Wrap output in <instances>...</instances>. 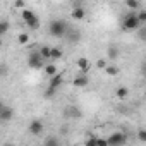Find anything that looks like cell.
<instances>
[{"mask_svg": "<svg viewBox=\"0 0 146 146\" xmlns=\"http://www.w3.org/2000/svg\"><path fill=\"white\" fill-rule=\"evenodd\" d=\"M62 83H64V76L60 74V72H58L57 76L50 78V81H48V86H50V88H53V90H58V88L62 86Z\"/></svg>", "mask_w": 146, "mask_h": 146, "instance_id": "7c38bea8", "label": "cell"}, {"mask_svg": "<svg viewBox=\"0 0 146 146\" xmlns=\"http://www.w3.org/2000/svg\"><path fill=\"white\" fill-rule=\"evenodd\" d=\"M137 17H139V21H141V24L146 26V9H141V11L137 12Z\"/></svg>", "mask_w": 146, "mask_h": 146, "instance_id": "484cf974", "label": "cell"}, {"mask_svg": "<svg viewBox=\"0 0 146 146\" xmlns=\"http://www.w3.org/2000/svg\"><path fill=\"white\" fill-rule=\"evenodd\" d=\"M141 26H143V24H141V21H139V17H137V12H129V14H125L124 21H122V31H127V33L137 31Z\"/></svg>", "mask_w": 146, "mask_h": 146, "instance_id": "7a4b0ae2", "label": "cell"}, {"mask_svg": "<svg viewBox=\"0 0 146 146\" xmlns=\"http://www.w3.org/2000/svg\"><path fill=\"white\" fill-rule=\"evenodd\" d=\"M96 146H108L107 137H96Z\"/></svg>", "mask_w": 146, "mask_h": 146, "instance_id": "f1b7e54d", "label": "cell"}, {"mask_svg": "<svg viewBox=\"0 0 146 146\" xmlns=\"http://www.w3.org/2000/svg\"><path fill=\"white\" fill-rule=\"evenodd\" d=\"M141 72H143V76L146 78V60H144V62L141 64Z\"/></svg>", "mask_w": 146, "mask_h": 146, "instance_id": "1f68e13d", "label": "cell"}, {"mask_svg": "<svg viewBox=\"0 0 146 146\" xmlns=\"http://www.w3.org/2000/svg\"><path fill=\"white\" fill-rule=\"evenodd\" d=\"M119 55H120V50H119L117 45H110V46L107 48V58H108V60H117Z\"/></svg>", "mask_w": 146, "mask_h": 146, "instance_id": "4fadbf2b", "label": "cell"}, {"mask_svg": "<svg viewBox=\"0 0 146 146\" xmlns=\"http://www.w3.org/2000/svg\"><path fill=\"white\" fill-rule=\"evenodd\" d=\"M28 41H29V35L28 33H19L17 35V43L19 45H26Z\"/></svg>", "mask_w": 146, "mask_h": 146, "instance_id": "603a6c76", "label": "cell"}, {"mask_svg": "<svg viewBox=\"0 0 146 146\" xmlns=\"http://www.w3.org/2000/svg\"><path fill=\"white\" fill-rule=\"evenodd\" d=\"M88 83H90V79H88L86 74H79V76H76L72 79V84L76 88H84V86H88Z\"/></svg>", "mask_w": 146, "mask_h": 146, "instance_id": "8fae6325", "label": "cell"}, {"mask_svg": "<svg viewBox=\"0 0 146 146\" xmlns=\"http://www.w3.org/2000/svg\"><path fill=\"white\" fill-rule=\"evenodd\" d=\"M41 146H43V144H41Z\"/></svg>", "mask_w": 146, "mask_h": 146, "instance_id": "d590c367", "label": "cell"}, {"mask_svg": "<svg viewBox=\"0 0 146 146\" xmlns=\"http://www.w3.org/2000/svg\"><path fill=\"white\" fill-rule=\"evenodd\" d=\"M84 146H96V137H95V136H90V139L86 141Z\"/></svg>", "mask_w": 146, "mask_h": 146, "instance_id": "f546056e", "label": "cell"}, {"mask_svg": "<svg viewBox=\"0 0 146 146\" xmlns=\"http://www.w3.org/2000/svg\"><path fill=\"white\" fill-rule=\"evenodd\" d=\"M105 72H107L108 76H117L119 72H120V69H119L117 65H112V64H108V67L105 69Z\"/></svg>", "mask_w": 146, "mask_h": 146, "instance_id": "44dd1931", "label": "cell"}, {"mask_svg": "<svg viewBox=\"0 0 146 146\" xmlns=\"http://www.w3.org/2000/svg\"><path fill=\"white\" fill-rule=\"evenodd\" d=\"M21 17H23V21L26 23V26H28L29 29H38V28H40V19H38V16H36L33 11H29V9L23 11Z\"/></svg>", "mask_w": 146, "mask_h": 146, "instance_id": "3957f363", "label": "cell"}, {"mask_svg": "<svg viewBox=\"0 0 146 146\" xmlns=\"http://www.w3.org/2000/svg\"><path fill=\"white\" fill-rule=\"evenodd\" d=\"M115 96H117L119 100H125V98L129 96V90H127L125 86H119V88L115 90Z\"/></svg>", "mask_w": 146, "mask_h": 146, "instance_id": "d6986e66", "label": "cell"}, {"mask_svg": "<svg viewBox=\"0 0 146 146\" xmlns=\"http://www.w3.org/2000/svg\"><path fill=\"white\" fill-rule=\"evenodd\" d=\"M67 31H69V24L62 19H53L48 24V33L53 38H65Z\"/></svg>", "mask_w": 146, "mask_h": 146, "instance_id": "6da1fadb", "label": "cell"}, {"mask_svg": "<svg viewBox=\"0 0 146 146\" xmlns=\"http://www.w3.org/2000/svg\"><path fill=\"white\" fill-rule=\"evenodd\" d=\"M107 141H108V146H124L127 143V134L117 131V132H112L107 137Z\"/></svg>", "mask_w": 146, "mask_h": 146, "instance_id": "5b68a950", "label": "cell"}, {"mask_svg": "<svg viewBox=\"0 0 146 146\" xmlns=\"http://www.w3.org/2000/svg\"><path fill=\"white\" fill-rule=\"evenodd\" d=\"M124 5H125L127 9H131L132 12H139V11H141V2H137V0H125Z\"/></svg>", "mask_w": 146, "mask_h": 146, "instance_id": "2e32d148", "label": "cell"}, {"mask_svg": "<svg viewBox=\"0 0 146 146\" xmlns=\"http://www.w3.org/2000/svg\"><path fill=\"white\" fill-rule=\"evenodd\" d=\"M45 60L40 55V52H31L28 53V67L29 69H45Z\"/></svg>", "mask_w": 146, "mask_h": 146, "instance_id": "277c9868", "label": "cell"}, {"mask_svg": "<svg viewBox=\"0 0 146 146\" xmlns=\"http://www.w3.org/2000/svg\"><path fill=\"white\" fill-rule=\"evenodd\" d=\"M55 93H57V90H53V88H50V86H48V88H46V91H45V98H52Z\"/></svg>", "mask_w": 146, "mask_h": 146, "instance_id": "83f0119b", "label": "cell"}, {"mask_svg": "<svg viewBox=\"0 0 146 146\" xmlns=\"http://www.w3.org/2000/svg\"><path fill=\"white\" fill-rule=\"evenodd\" d=\"M43 146H62V143L57 136H46L43 141Z\"/></svg>", "mask_w": 146, "mask_h": 146, "instance_id": "e0dca14e", "label": "cell"}, {"mask_svg": "<svg viewBox=\"0 0 146 146\" xmlns=\"http://www.w3.org/2000/svg\"><path fill=\"white\" fill-rule=\"evenodd\" d=\"M78 69H79V74H86V72L90 70V60L81 57L78 58Z\"/></svg>", "mask_w": 146, "mask_h": 146, "instance_id": "5bb4252c", "label": "cell"}, {"mask_svg": "<svg viewBox=\"0 0 146 146\" xmlns=\"http://www.w3.org/2000/svg\"><path fill=\"white\" fill-rule=\"evenodd\" d=\"M144 79H146V78H144Z\"/></svg>", "mask_w": 146, "mask_h": 146, "instance_id": "e575fe53", "label": "cell"}, {"mask_svg": "<svg viewBox=\"0 0 146 146\" xmlns=\"http://www.w3.org/2000/svg\"><path fill=\"white\" fill-rule=\"evenodd\" d=\"M62 55H64L62 48H58V46H52V60H58V58H62Z\"/></svg>", "mask_w": 146, "mask_h": 146, "instance_id": "ffe728a7", "label": "cell"}, {"mask_svg": "<svg viewBox=\"0 0 146 146\" xmlns=\"http://www.w3.org/2000/svg\"><path fill=\"white\" fill-rule=\"evenodd\" d=\"M136 136H137V139H139L141 143H146V129H139Z\"/></svg>", "mask_w": 146, "mask_h": 146, "instance_id": "4316f807", "label": "cell"}, {"mask_svg": "<svg viewBox=\"0 0 146 146\" xmlns=\"http://www.w3.org/2000/svg\"><path fill=\"white\" fill-rule=\"evenodd\" d=\"M4 146H14V144H11V143H7V144H4Z\"/></svg>", "mask_w": 146, "mask_h": 146, "instance_id": "836d02e7", "label": "cell"}, {"mask_svg": "<svg viewBox=\"0 0 146 146\" xmlns=\"http://www.w3.org/2000/svg\"><path fill=\"white\" fill-rule=\"evenodd\" d=\"M108 67V62H107V58H98L96 60V69H107Z\"/></svg>", "mask_w": 146, "mask_h": 146, "instance_id": "d4e9b609", "label": "cell"}, {"mask_svg": "<svg viewBox=\"0 0 146 146\" xmlns=\"http://www.w3.org/2000/svg\"><path fill=\"white\" fill-rule=\"evenodd\" d=\"M81 115H83V112H81L78 107H74V105H67V107L64 108V117L69 119V120H70V119H79Z\"/></svg>", "mask_w": 146, "mask_h": 146, "instance_id": "ba28073f", "label": "cell"}, {"mask_svg": "<svg viewBox=\"0 0 146 146\" xmlns=\"http://www.w3.org/2000/svg\"><path fill=\"white\" fill-rule=\"evenodd\" d=\"M65 40H67L69 43H72V45L79 43V41H81V31H79L78 28H74V26H69V31H67V35H65Z\"/></svg>", "mask_w": 146, "mask_h": 146, "instance_id": "52a82bcc", "label": "cell"}, {"mask_svg": "<svg viewBox=\"0 0 146 146\" xmlns=\"http://www.w3.org/2000/svg\"><path fill=\"white\" fill-rule=\"evenodd\" d=\"M28 131H29V134H33V136H41L43 131H45V125H43L41 120L35 119V120H31V122L28 124Z\"/></svg>", "mask_w": 146, "mask_h": 146, "instance_id": "8992f818", "label": "cell"}, {"mask_svg": "<svg viewBox=\"0 0 146 146\" xmlns=\"http://www.w3.org/2000/svg\"><path fill=\"white\" fill-rule=\"evenodd\" d=\"M14 7H16V9H24L26 4L23 2V0H17V2H14ZM24 11H26V9H24Z\"/></svg>", "mask_w": 146, "mask_h": 146, "instance_id": "4dcf8cb0", "label": "cell"}, {"mask_svg": "<svg viewBox=\"0 0 146 146\" xmlns=\"http://www.w3.org/2000/svg\"><path fill=\"white\" fill-rule=\"evenodd\" d=\"M43 70H45V74H46L48 78H53V76H57V74H58V67H57L55 64H46Z\"/></svg>", "mask_w": 146, "mask_h": 146, "instance_id": "9a60e30c", "label": "cell"}, {"mask_svg": "<svg viewBox=\"0 0 146 146\" xmlns=\"http://www.w3.org/2000/svg\"><path fill=\"white\" fill-rule=\"evenodd\" d=\"M12 119H14V108H11L7 105L0 107V120H2V122H9Z\"/></svg>", "mask_w": 146, "mask_h": 146, "instance_id": "9c48e42d", "label": "cell"}, {"mask_svg": "<svg viewBox=\"0 0 146 146\" xmlns=\"http://www.w3.org/2000/svg\"><path fill=\"white\" fill-rule=\"evenodd\" d=\"M70 16H72V19H76V21H83L86 17V11H84L83 4H74V9H72Z\"/></svg>", "mask_w": 146, "mask_h": 146, "instance_id": "30bf717a", "label": "cell"}, {"mask_svg": "<svg viewBox=\"0 0 146 146\" xmlns=\"http://www.w3.org/2000/svg\"><path fill=\"white\" fill-rule=\"evenodd\" d=\"M136 35H137V38H139L141 41H144V43H146V26H141V28L136 31Z\"/></svg>", "mask_w": 146, "mask_h": 146, "instance_id": "cb8c5ba5", "label": "cell"}, {"mask_svg": "<svg viewBox=\"0 0 146 146\" xmlns=\"http://www.w3.org/2000/svg\"><path fill=\"white\" fill-rule=\"evenodd\" d=\"M9 28H11V24H9L7 19H2V21H0V35H2V36L9 31Z\"/></svg>", "mask_w": 146, "mask_h": 146, "instance_id": "7402d4cb", "label": "cell"}, {"mask_svg": "<svg viewBox=\"0 0 146 146\" xmlns=\"http://www.w3.org/2000/svg\"><path fill=\"white\" fill-rule=\"evenodd\" d=\"M0 69H2V78H4V76L7 74V65H5V64H2V67H0Z\"/></svg>", "mask_w": 146, "mask_h": 146, "instance_id": "d6a6232c", "label": "cell"}, {"mask_svg": "<svg viewBox=\"0 0 146 146\" xmlns=\"http://www.w3.org/2000/svg\"><path fill=\"white\" fill-rule=\"evenodd\" d=\"M40 55L43 57V60H52V46L43 45V46L40 48Z\"/></svg>", "mask_w": 146, "mask_h": 146, "instance_id": "ac0fdd59", "label": "cell"}]
</instances>
